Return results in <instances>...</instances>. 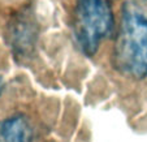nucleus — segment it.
Returning <instances> with one entry per match:
<instances>
[{
  "instance_id": "obj_1",
  "label": "nucleus",
  "mask_w": 147,
  "mask_h": 142,
  "mask_svg": "<svg viewBox=\"0 0 147 142\" xmlns=\"http://www.w3.org/2000/svg\"><path fill=\"white\" fill-rule=\"evenodd\" d=\"M113 63L121 73L136 80L147 77V14L134 4L122 7Z\"/></svg>"
},
{
  "instance_id": "obj_2",
  "label": "nucleus",
  "mask_w": 147,
  "mask_h": 142,
  "mask_svg": "<svg viewBox=\"0 0 147 142\" xmlns=\"http://www.w3.org/2000/svg\"><path fill=\"white\" fill-rule=\"evenodd\" d=\"M113 13L107 0H76L74 35L81 51L94 56L113 30Z\"/></svg>"
},
{
  "instance_id": "obj_3",
  "label": "nucleus",
  "mask_w": 147,
  "mask_h": 142,
  "mask_svg": "<svg viewBox=\"0 0 147 142\" xmlns=\"http://www.w3.org/2000/svg\"><path fill=\"white\" fill-rule=\"evenodd\" d=\"M38 37L34 14L30 8H22L11 17L8 22V42L17 57H26L31 53Z\"/></svg>"
},
{
  "instance_id": "obj_4",
  "label": "nucleus",
  "mask_w": 147,
  "mask_h": 142,
  "mask_svg": "<svg viewBox=\"0 0 147 142\" xmlns=\"http://www.w3.org/2000/svg\"><path fill=\"white\" fill-rule=\"evenodd\" d=\"M0 142H33V132L24 115H16L0 123Z\"/></svg>"
},
{
  "instance_id": "obj_5",
  "label": "nucleus",
  "mask_w": 147,
  "mask_h": 142,
  "mask_svg": "<svg viewBox=\"0 0 147 142\" xmlns=\"http://www.w3.org/2000/svg\"><path fill=\"white\" fill-rule=\"evenodd\" d=\"M3 89H4V81H3V78L0 77V95L3 93Z\"/></svg>"
},
{
  "instance_id": "obj_6",
  "label": "nucleus",
  "mask_w": 147,
  "mask_h": 142,
  "mask_svg": "<svg viewBox=\"0 0 147 142\" xmlns=\"http://www.w3.org/2000/svg\"><path fill=\"white\" fill-rule=\"evenodd\" d=\"M142 1H147V0H142Z\"/></svg>"
}]
</instances>
